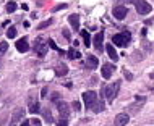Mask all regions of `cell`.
<instances>
[{
	"label": "cell",
	"mask_w": 154,
	"mask_h": 126,
	"mask_svg": "<svg viewBox=\"0 0 154 126\" xmlns=\"http://www.w3.org/2000/svg\"><path fill=\"white\" fill-rule=\"evenodd\" d=\"M119 89H120V82H115V84H110V86H104L101 89V94L106 95L109 102H114V99L119 94Z\"/></svg>",
	"instance_id": "obj_1"
},
{
	"label": "cell",
	"mask_w": 154,
	"mask_h": 126,
	"mask_svg": "<svg viewBox=\"0 0 154 126\" xmlns=\"http://www.w3.org/2000/svg\"><path fill=\"white\" fill-rule=\"evenodd\" d=\"M130 40H131V34L128 31L120 32V34H115L114 37H112L114 45H119V47H127V45L130 44Z\"/></svg>",
	"instance_id": "obj_2"
},
{
	"label": "cell",
	"mask_w": 154,
	"mask_h": 126,
	"mask_svg": "<svg viewBox=\"0 0 154 126\" xmlns=\"http://www.w3.org/2000/svg\"><path fill=\"white\" fill-rule=\"evenodd\" d=\"M47 40L44 39V37H37L36 42H34V50H36V53L39 57H44L45 53H47Z\"/></svg>",
	"instance_id": "obj_3"
},
{
	"label": "cell",
	"mask_w": 154,
	"mask_h": 126,
	"mask_svg": "<svg viewBox=\"0 0 154 126\" xmlns=\"http://www.w3.org/2000/svg\"><path fill=\"white\" fill-rule=\"evenodd\" d=\"M133 2H135L136 11H138L140 15H148V13H151L152 7L149 5L148 2H144V0H133Z\"/></svg>",
	"instance_id": "obj_4"
},
{
	"label": "cell",
	"mask_w": 154,
	"mask_h": 126,
	"mask_svg": "<svg viewBox=\"0 0 154 126\" xmlns=\"http://www.w3.org/2000/svg\"><path fill=\"white\" fill-rule=\"evenodd\" d=\"M83 100H85L86 107L91 108L96 104V100H97V94H96L94 91H88V92H85V94H83Z\"/></svg>",
	"instance_id": "obj_5"
},
{
	"label": "cell",
	"mask_w": 154,
	"mask_h": 126,
	"mask_svg": "<svg viewBox=\"0 0 154 126\" xmlns=\"http://www.w3.org/2000/svg\"><path fill=\"white\" fill-rule=\"evenodd\" d=\"M112 13H114V16L117 20H123L125 16H127L128 10H127V7H123V5H117V7L114 8V11H112Z\"/></svg>",
	"instance_id": "obj_6"
},
{
	"label": "cell",
	"mask_w": 154,
	"mask_h": 126,
	"mask_svg": "<svg viewBox=\"0 0 154 126\" xmlns=\"http://www.w3.org/2000/svg\"><path fill=\"white\" fill-rule=\"evenodd\" d=\"M16 49H18L20 52H28V49H29V44H28V37H21V39L16 42Z\"/></svg>",
	"instance_id": "obj_7"
},
{
	"label": "cell",
	"mask_w": 154,
	"mask_h": 126,
	"mask_svg": "<svg viewBox=\"0 0 154 126\" xmlns=\"http://www.w3.org/2000/svg\"><path fill=\"white\" fill-rule=\"evenodd\" d=\"M114 65H110V63H106V65L102 66V76L104 79H109L112 76V73H114Z\"/></svg>",
	"instance_id": "obj_8"
},
{
	"label": "cell",
	"mask_w": 154,
	"mask_h": 126,
	"mask_svg": "<svg viewBox=\"0 0 154 126\" xmlns=\"http://www.w3.org/2000/svg\"><path fill=\"white\" fill-rule=\"evenodd\" d=\"M99 65V60L96 58L94 55H88V58H86V66H88L89 70H96Z\"/></svg>",
	"instance_id": "obj_9"
},
{
	"label": "cell",
	"mask_w": 154,
	"mask_h": 126,
	"mask_svg": "<svg viewBox=\"0 0 154 126\" xmlns=\"http://www.w3.org/2000/svg\"><path fill=\"white\" fill-rule=\"evenodd\" d=\"M128 121H130V118H128L127 113H119V115L115 116V121H114V123L119 124V126H122V124H127Z\"/></svg>",
	"instance_id": "obj_10"
},
{
	"label": "cell",
	"mask_w": 154,
	"mask_h": 126,
	"mask_svg": "<svg viewBox=\"0 0 154 126\" xmlns=\"http://www.w3.org/2000/svg\"><path fill=\"white\" fill-rule=\"evenodd\" d=\"M102 40H104V32H97V34L94 36V47L96 50H102Z\"/></svg>",
	"instance_id": "obj_11"
},
{
	"label": "cell",
	"mask_w": 154,
	"mask_h": 126,
	"mask_svg": "<svg viewBox=\"0 0 154 126\" xmlns=\"http://www.w3.org/2000/svg\"><path fill=\"white\" fill-rule=\"evenodd\" d=\"M59 112H60V116L62 118H68V105L65 102H59Z\"/></svg>",
	"instance_id": "obj_12"
},
{
	"label": "cell",
	"mask_w": 154,
	"mask_h": 126,
	"mask_svg": "<svg viewBox=\"0 0 154 126\" xmlns=\"http://www.w3.org/2000/svg\"><path fill=\"white\" fill-rule=\"evenodd\" d=\"M68 21H70V24L73 26V29H80V16L78 15H70Z\"/></svg>",
	"instance_id": "obj_13"
},
{
	"label": "cell",
	"mask_w": 154,
	"mask_h": 126,
	"mask_svg": "<svg viewBox=\"0 0 154 126\" xmlns=\"http://www.w3.org/2000/svg\"><path fill=\"white\" fill-rule=\"evenodd\" d=\"M66 73H68V68H66V65H63V63L55 66V74L57 76H65Z\"/></svg>",
	"instance_id": "obj_14"
},
{
	"label": "cell",
	"mask_w": 154,
	"mask_h": 126,
	"mask_svg": "<svg viewBox=\"0 0 154 126\" xmlns=\"http://www.w3.org/2000/svg\"><path fill=\"white\" fill-rule=\"evenodd\" d=\"M28 110H29V113H37L41 110V105H39V102H34V100L32 99H29V108H28Z\"/></svg>",
	"instance_id": "obj_15"
},
{
	"label": "cell",
	"mask_w": 154,
	"mask_h": 126,
	"mask_svg": "<svg viewBox=\"0 0 154 126\" xmlns=\"http://www.w3.org/2000/svg\"><path fill=\"white\" fill-rule=\"evenodd\" d=\"M106 50H107V53H109V57H110L114 62H117V60H119V55H117V52H115V49H114V45H112V44H109V45H107V47H106Z\"/></svg>",
	"instance_id": "obj_16"
},
{
	"label": "cell",
	"mask_w": 154,
	"mask_h": 126,
	"mask_svg": "<svg viewBox=\"0 0 154 126\" xmlns=\"http://www.w3.org/2000/svg\"><path fill=\"white\" fill-rule=\"evenodd\" d=\"M91 110H93L94 113H101L104 110V102H102V100H101V102H97V100H96V104L91 107Z\"/></svg>",
	"instance_id": "obj_17"
},
{
	"label": "cell",
	"mask_w": 154,
	"mask_h": 126,
	"mask_svg": "<svg viewBox=\"0 0 154 126\" xmlns=\"http://www.w3.org/2000/svg\"><path fill=\"white\" fill-rule=\"evenodd\" d=\"M66 55H68V58H72V60H75V58H80V57H81V53L78 52V50H75V49H70Z\"/></svg>",
	"instance_id": "obj_18"
},
{
	"label": "cell",
	"mask_w": 154,
	"mask_h": 126,
	"mask_svg": "<svg viewBox=\"0 0 154 126\" xmlns=\"http://www.w3.org/2000/svg\"><path fill=\"white\" fill-rule=\"evenodd\" d=\"M81 36H83V39H85V45H86V47H89V45H91V36L88 34V31H85V29H83Z\"/></svg>",
	"instance_id": "obj_19"
},
{
	"label": "cell",
	"mask_w": 154,
	"mask_h": 126,
	"mask_svg": "<svg viewBox=\"0 0 154 126\" xmlns=\"http://www.w3.org/2000/svg\"><path fill=\"white\" fill-rule=\"evenodd\" d=\"M23 115H24V110H23V108H18V110L15 112V115H13V121H11V123H16V121L21 118Z\"/></svg>",
	"instance_id": "obj_20"
},
{
	"label": "cell",
	"mask_w": 154,
	"mask_h": 126,
	"mask_svg": "<svg viewBox=\"0 0 154 126\" xmlns=\"http://www.w3.org/2000/svg\"><path fill=\"white\" fill-rule=\"evenodd\" d=\"M7 37H8V39H13V37H16V28L15 26H10V29L7 31Z\"/></svg>",
	"instance_id": "obj_21"
},
{
	"label": "cell",
	"mask_w": 154,
	"mask_h": 126,
	"mask_svg": "<svg viewBox=\"0 0 154 126\" xmlns=\"http://www.w3.org/2000/svg\"><path fill=\"white\" fill-rule=\"evenodd\" d=\"M16 8H18V5H16L15 2H8L7 3V11H8V13H13Z\"/></svg>",
	"instance_id": "obj_22"
},
{
	"label": "cell",
	"mask_w": 154,
	"mask_h": 126,
	"mask_svg": "<svg viewBox=\"0 0 154 126\" xmlns=\"http://www.w3.org/2000/svg\"><path fill=\"white\" fill-rule=\"evenodd\" d=\"M47 44H49V47H52L54 50H57V52H60V53H62V55H63V50H62V49H59V47H57V44H55V42H54L52 39H49V40H47Z\"/></svg>",
	"instance_id": "obj_23"
},
{
	"label": "cell",
	"mask_w": 154,
	"mask_h": 126,
	"mask_svg": "<svg viewBox=\"0 0 154 126\" xmlns=\"http://www.w3.org/2000/svg\"><path fill=\"white\" fill-rule=\"evenodd\" d=\"M51 24H52V20H51V18H49L47 21H44V23H41V24H39V26H37V29H44V28H47V26H51Z\"/></svg>",
	"instance_id": "obj_24"
},
{
	"label": "cell",
	"mask_w": 154,
	"mask_h": 126,
	"mask_svg": "<svg viewBox=\"0 0 154 126\" xmlns=\"http://www.w3.org/2000/svg\"><path fill=\"white\" fill-rule=\"evenodd\" d=\"M7 49H8L7 42H0V55H3V53L7 52Z\"/></svg>",
	"instance_id": "obj_25"
},
{
	"label": "cell",
	"mask_w": 154,
	"mask_h": 126,
	"mask_svg": "<svg viewBox=\"0 0 154 126\" xmlns=\"http://www.w3.org/2000/svg\"><path fill=\"white\" fill-rule=\"evenodd\" d=\"M44 118L49 121V123H52V115H51V112L49 110H44Z\"/></svg>",
	"instance_id": "obj_26"
},
{
	"label": "cell",
	"mask_w": 154,
	"mask_h": 126,
	"mask_svg": "<svg viewBox=\"0 0 154 126\" xmlns=\"http://www.w3.org/2000/svg\"><path fill=\"white\" fill-rule=\"evenodd\" d=\"M68 5L66 3H60V5H57V7H54V11H59V10H63V8H66Z\"/></svg>",
	"instance_id": "obj_27"
},
{
	"label": "cell",
	"mask_w": 154,
	"mask_h": 126,
	"mask_svg": "<svg viewBox=\"0 0 154 126\" xmlns=\"http://www.w3.org/2000/svg\"><path fill=\"white\" fill-rule=\"evenodd\" d=\"M73 108H75V112H80L81 110V104L80 102H73Z\"/></svg>",
	"instance_id": "obj_28"
},
{
	"label": "cell",
	"mask_w": 154,
	"mask_h": 126,
	"mask_svg": "<svg viewBox=\"0 0 154 126\" xmlns=\"http://www.w3.org/2000/svg\"><path fill=\"white\" fill-rule=\"evenodd\" d=\"M123 74H125V78H127V79H133V74H131V73H128L127 70L123 71Z\"/></svg>",
	"instance_id": "obj_29"
},
{
	"label": "cell",
	"mask_w": 154,
	"mask_h": 126,
	"mask_svg": "<svg viewBox=\"0 0 154 126\" xmlns=\"http://www.w3.org/2000/svg\"><path fill=\"white\" fill-rule=\"evenodd\" d=\"M63 36H65V37H66V39H68V40H70V32H68V31H66V29H63Z\"/></svg>",
	"instance_id": "obj_30"
},
{
	"label": "cell",
	"mask_w": 154,
	"mask_h": 126,
	"mask_svg": "<svg viewBox=\"0 0 154 126\" xmlns=\"http://www.w3.org/2000/svg\"><path fill=\"white\" fill-rule=\"evenodd\" d=\"M29 124H41V121H39V120H31Z\"/></svg>",
	"instance_id": "obj_31"
}]
</instances>
